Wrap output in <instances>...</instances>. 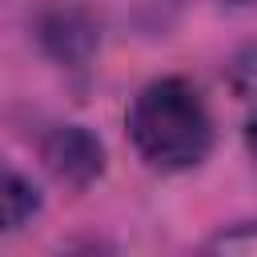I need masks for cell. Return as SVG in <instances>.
I'll use <instances>...</instances> for the list:
<instances>
[{
    "label": "cell",
    "mask_w": 257,
    "mask_h": 257,
    "mask_svg": "<svg viewBox=\"0 0 257 257\" xmlns=\"http://www.w3.org/2000/svg\"><path fill=\"white\" fill-rule=\"evenodd\" d=\"M128 141L153 169L181 173L201 165L213 149V116L197 84L181 76H161L145 84L128 108Z\"/></svg>",
    "instance_id": "1"
},
{
    "label": "cell",
    "mask_w": 257,
    "mask_h": 257,
    "mask_svg": "<svg viewBox=\"0 0 257 257\" xmlns=\"http://www.w3.org/2000/svg\"><path fill=\"white\" fill-rule=\"evenodd\" d=\"M44 165L60 181L84 189L104 173V145L84 124H60L44 137Z\"/></svg>",
    "instance_id": "2"
},
{
    "label": "cell",
    "mask_w": 257,
    "mask_h": 257,
    "mask_svg": "<svg viewBox=\"0 0 257 257\" xmlns=\"http://www.w3.org/2000/svg\"><path fill=\"white\" fill-rule=\"evenodd\" d=\"M40 209V193L32 189V181L8 165H0V233H12L20 225H28Z\"/></svg>",
    "instance_id": "3"
},
{
    "label": "cell",
    "mask_w": 257,
    "mask_h": 257,
    "mask_svg": "<svg viewBox=\"0 0 257 257\" xmlns=\"http://www.w3.org/2000/svg\"><path fill=\"white\" fill-rule=\"evenodd\" d=\"M209 253H237V257H257V221H241L233 229H221L209 245Z\"/></svg>",
    "instance_id": "4"
},
{
    "label": "cell",
    "mask_w": 257,
    "mask_h": 257,
    "mask_svg": "<svg viewBox=\"0 0 257 257\" xmlns=\"http://www.w3.org/2000/svg\"><path fill=\"white\" fill-rule=\"evenodd\" d=\"M233 88L241 96L257 100V48H249V52L237 56V64H233Z\"/></svg>",
    "instance_id": "5"
},
{
    "label": "cell",
    "mask_w": 257,
    "mask_h": 257,
    "mask_svg": "<svg viewBox=\"0 0 257 257\" xmlns=\"http://www.w3.org/2000/svg\"><path fill=\"white\" fill-rule=\"evenodd\" d=\"M245 137H249V149H253V157H257V116L249 120V133H245Z\"/></svg>",
    "instance_id": "6"
}]
</instances>
